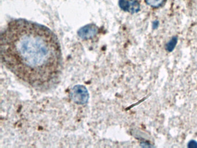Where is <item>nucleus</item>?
<instances>
[{
    "mask_svg": "<svg viewBox=\"0 0 197 148\" xmlns=\"http://www.w3.org/2000/svg\"><path fill=\"white\" fill-rule=\"evenodd\" d=\"M119 6L123 11L133 14L140 11V5L138 1L135 0H120Z\"/></svg>",
    "mask_w": 197,
    "mask_h": 148,
    "instance_id": "f03ea898",
    "label": "nucleus"
},
{
    "mask_svg": "<svg viewBox=\"0 0 197 148\" xmlns=\"http://www.w3.org/2000/svg\"><path fill=\"white\" fill-rule=\"evenodd\" d=\"M187 147L189 148H197V142L194 140H191L187 145Z\"/></svg>",
    "mask_w": 197,
    "mask_h": 148,
    "instance_id": "423d86ee",
    "label": "nucleus"
},
{
    "mask_svg": "<svg viewBox=\"0 0 197 148\" xmlns=\"http://www.w3.org/2000/svg\"><path fill=\"white\" fill-rule=\"evenodd\" d=\"M2 63L20 81L45 92L57 84L62 56L57 36L43 25L24 19L11 21L1 35Z\"/></svg>",
    "mask_w": 197,
    "mask_h": 148,
    "instance_id": "f257e3e1",
    "label": "nucleus"
},
{
    "mask_svg": "<svg viewBox=\"0 0 197 148\" xmlns=\"http://www.w3.org/2000/svg\"><path fill=\"white\" fill-rule=\"evenodd\" d=\"M178 37L173 36L165 45V49L168 52L172 51L175 48L178 43Z\"/></svg>",
    "mask_w": 197,
    "mask_h": 148,
    "instance_id": "20e7f679",
    "label": "nucleus"
},
{
    "mask_svg": "<svg viewBox=\"0 0 197 148\" xmlns=\"http://www.w3.org/2000/svg\"><path fill=\"white\" fill-rule=\"evenodd\" d=\"M98 33V28L94 24H89L81 28L79 31V36L83 39H90Z\"/></svg>",
    "mask_w": 197,
    "mask_h": 148,
    "instance_id": "7ed1b4c3",
    "label": "nucleus"
},
{
    "mask_svg": "<svg viewBox=\"0 0 197 148\" xmlns=\"http://www.w3.org/2000/svg\"><path fill=\"white\" fill-rule=\"evenodd\" d=\"M146 2L153 8H158L161 6L165 0H145Z\"/></svg>",
    "mask_w": 197,
    "mask_h": 148,
    "instance_id": "39448f33",
    "label": "nucleus"
},
{
    "mask_svg": "<svg viewBox=\"0 0 197 148\" xmlns=\"http://www.w3.org/2000/svg\"><path fill=\"white\" fill-rule=\"evenodd\" d=\"M158 26H159V21L158 20H155L153 23L152 27L153 29H156L158 28Z\"/></svg>",
    "mask_w": 197,
    "mask_h": 148,
    "instance_id": "0eeeda50",
    "label": "nucleus"
}]
</instances>
